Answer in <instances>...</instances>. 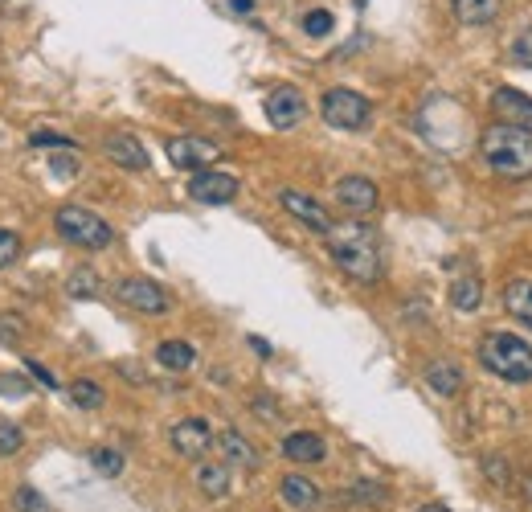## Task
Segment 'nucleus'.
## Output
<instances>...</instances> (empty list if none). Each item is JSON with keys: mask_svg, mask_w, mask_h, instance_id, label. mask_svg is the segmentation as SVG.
I'll use <instances>...</instances> for the list:
<instances>
[{"mask_svg": "<svg viewBox=\"0 0 532 512\" xmlns=\"http://www.w3.org/2000/svg\"><path fill=\"white\" fill-rule=\"evenodd\" d=\"M475 353H479V365L487 373L512 381V386L532 381V345H528V340H520L516 332H487Z\"/></svg>", "mask_w": 532, "mask_h": 512, "instance_id": "3", "label": "nucleus"}, {"mask_svg": "<svg viewBox=\"0 0 532 512\" xmlns=\"http://www.w3.org/2000/svg\"><path fill=\"white\" fill-rule=\"evenodd\" d=\"M91 463H95V472L107 476V480L123 472V455H119L115 447H95V451H91Z\"/></svg>", "mask_w": 532, "mask_h": 512, "instance_id": "26", "label": "nucleus"}, {"mask_svg": "<svg viewBox=\"0 0 532 512\" xmlns=\"http://www.w3.org/2000/svg\"><path fill=\"white\" fill-rule=\"evenodd\" d=\"M70 402L78 410H99L103 406V386H99V381H91V377H78L74 386H70Z\"/></svg>", "mask_w": 532, "mask_h": 512, "instance_id": "24", "label": "nucleus"}, {"mask_svg": "<svg viewBox=\"0 0 532 512\" xmlns=\"http://www.w3.org/2000/svg\"><path fill=\"white\" fill-rule=\"evenodd\" d=\"M520 492H524V500L532 504V476H524V480H520Z\"/></svg>", "mask_w": 532, "mask_h": 512, "instance_id": "40", "label": "nucleus"}, {"mask_svg": "<svg viewBox=\"0 0 532 512\" xmlns=\"http://www.w3.org/2000/svg\"><path fill=\"white\" fill-rule=\"evenodd\" d=\"M21 259V238L13 230H0V267H13Z\"/></svg>", "mask_w": 532, "mask_h": 512, "instance_id": "29", "label": "nucleus"}, {"mask_svg": "<svg viewBox=\"0 0 532 512\" xmlns=\"http://www.w3.org/2000/svg\"><path fill=\"white\" fill-rule=\"evenodd\" d=\"M221 455H226L234 467H246V472H254V467H258V451L250 447V439L242 435V431H234V426H230V431H221Z\"/></svg>", "mask_w": 532, "mask_h": 512, "instance_id": "19", "label": "nucleus"}, {"mask_svg": "<svg viewBox=\"0 0 532 512\" xmlns=\"http://www.w3.org/2000/svg\"><path fill=\"white\" fill-rule=\"evenodd\" d=\"M33 148H62V152H78V144L70 136H58V132H33L29 136Z\"/></svg>", "mask_w": 532, "mask_h": 512, "instance_id": "28", "label": "nucleus"}, {"mask_svg": "<svg viewBox=\"0 0 532 512\" xmlns=\"http://www.w3.org/2000/svg\"><path fill=\"white\" fill-rule=\"evenodd\" d=\"M13 512H46V500H41L33 488H17L13 492Z\"/></svg>", "mask_w": 532, "mask_h": 512, "instance_id": "31", "label": "nucleus"}, {"mask_svg": "<svg viewBox=\"0 0 532 512\" xmlns=\"http://www.w3.org/2000/svg\"><path fill=\"white\" fill-rule=\"evenodd\" d=\"M21 336H25V320L0 312V345H13V340H21Z\"/></svg>", "mask_w": 532, "mask_h": 512, "instance_id": "33", "label": "nucleus"}, {"mask_svg": "<svg viewBox=\"0 0 532 512\" xmlns=\"http://www.w3.org/2000/svg\"><path fill=\"white\" fill-rule=\"evenodd\" d=\"M197 488H201V496L221 500L230 492V467L226 463H201L197 467Z\"/></svg>", "mask_w": 532, "mask_h": 512, "instance_id": "21", "label": "nucleus"}, {"mask_svg": "<svg viewBox=\"0 0 532 512\" xmlns=\"http://www.w3.org/2000/svg\"><path fill=\"white\" fill-rule=\"evenodd\" d=\"M168 439H172V451L181 459H205L209 447H213V431H209L205 418H181L172 426Z\"/></svg>", "mask_w": 532, "mask_h": 512, "instance_id": "10", "label": "nucleus"}, {"mask_svg": "<svg viewBox=\"0 0 532 512\" xmlns=\"http://www.w3.org/2000/svg\"><path fill=\"white\" fill-rule=\"evenodd\" d=\"M451 9L463 25H492L500 13V0H451Z\"/></svg>", "mask_w": 532, "mask_h": 512, "instance_id": "22", "label": "nucleus"}, {"mask_svg": "<svg viewBox=\"0 0 532 512\" xmlns=\"http://www.w3.org/2000/svg\"><path fill=\"white\" fill-rule=\"evenodd\" d=\"M483 472L492 476V484H500V488H504V484L512 480V476H508V463H504V459H483Z\"/></svg>", "mask_w": 532, "mask_h": 512, "instance_id": "34", "label": "nucleus"}, {"mask_svg": "<svg viewBox=\"0 0 532 512\" xmlns=\"http://www.w3.org/2000/svg\"><path fill=\"white\" fill-rule=\"evenodd\" d=\"M230 9H234V13H250L254 0H230Z\"/></svg>", "mask_w": 532, "mask_h": 512, "instance_id": "38", "label": "nucleus"}, {"mask_svg": "<svg viewBox=\"0 0 532 512\" xmlns=\"http://www.w3.org/2000/svg\"><path fill=\"white\" fill-rule=\"evenodd\" d=\"M189 197L201 201V205H230L238 197V177L234 173H217V168H205V173H193Z\"/></svg>", "mask_w": 532, "mask_h": 512, "instance_id": "9", "label": "nucleus"}, {"mask_svg": "<svg viewBox=\"0 0 532 512\" xmlns=\"http://www.w3.org/2000/svg\"><path fill=\"white\" fill-rule=\"evenodd\" d=\"M50 164H54L58 177H70V173H78V152H58Z\"/></svg>", "mask_w": 532, "mask_h": 512, "instance_id": "35", "label": "nucleus"}, {"mask_svg": "<svg viewBox=\"0 0 532 512\" xmlns=\"http://www.w3.org/2000/svg\"><path fill=\"white\" fill-rule=\"evenodd\" d=\"M103 152H107V160H115L119 168H131V173H144V168L152 164L148 152H144V144L136 136H127V132H111L103 140Z\"/></svg>", "mask_w": 532, "mask_h": 512, "instance_id": "14", "label": "nucleus"}, {"mask_svg": "<svg viewBox=\"0 0 532 512\" xmlns=\"http://www.w3.org/2000/svg\"><path fill=\"white\" fill-rule=\"evenodd\" d=\"M320 115L328 127H336V132H365L369 119H373V103L348 87H332L320 103Z\"/></svg>", "mask_w": 532, "mask_h": 512, "instance_id": "5", "label": "nucleus"}, {"mask_svg": "<svg viewBox=\"0 0 532 512\" xmlns=\"http://www.w3.org/2000/svg\"><path fill=\"white\" fill-rule=\"evenodd\" d=\"M279 496H283L291 508H299V512H312V508L320 504L316 480H307V476H299V472H291V476L279 480Z\"/></svg>", "mask_w": 532, "mask_h": 512, "instance_id": "17", "label": "nucleus"}, {"mask_svg": "<svg viewBox=\"0 0 532 512\" xmlns=\"http://www.w3.org/2000/svg\"><path fill=\"white\" fill-rule=\"evenodd\" d=\"M422 381L438 394V398H459L463 394V369L455 365V361H430L426 365V373H422Z\"/></svg>", "mask_w": 532, "mask_h": 512, "instance_id": "15", "label": "nucleus"}, {"mask_svg": "<svg viewBox=\"0 0 532 512\" xmlns=\"http://www.w3.org/2000/svg\"><path fill=\"white\" fill-rule=\"evenodd\" d=\"M492 115H496V123H508V127H524V132H532V99L524 91H516V87H496Z\"/></svg>", "mask_w": 532, "mask_h": 512, "instance_id": "12", "label": "nucleus"}, {"mask_svg": "<svg viewBox=\"0 0 532 512\" xmlns=\"http://www.w3.org/2000/svg\"><path fill=\"white\" fill-rule=\"evenodd\" d=\"M21 443H25V435L17 431V426L13 422H0V455H17Z\"/></svg>", "mask_w": 532, "mask_h": 512, "instance_id": "32", "label": "nucleus"}, {"mask_svg": "<svg viewBox=\"0 0 532 512\" xmlns=\"http://www.w3.org/2000/svg\"><path fill=\"white\" fill-rule=\"evenodd\" d=\"M479 160L504 181H528L532 177V132H524V127H508V123L483 127Z\"/></svg>", "mask_w": 532, "mask_h": 512, "instance_id": "2", "label": "nucleus"}, {"mask_svg": "<svg viewBox=\"0 0 532 512\" xmlns=\"http://www.w3.org/2000/svg\"><path fill=\"white\" fill-rule=\"evenodd\" d=\"M279 205L291 213V218L299 222V226H307L312 234H328L336 222H332V213L316 201V197H307V193H299V189H283L279 193Z\"/></svg>", "mask_w": 532, "mask_h": 512, "instance_id": "8", "label": "nucleus"}, {"mask_svg": "<svg viewBox=\"0 0 532 512\" xmlns=\"http://www.w3.org/2000/svg\"><path fill=\"white\" fill-rule=\"evenodd\" d=\"M303 115H307V99L299 95V87H275L271 95H266V119H271L279 132L295 127Z\"/></svg>", "mask_w": 532, "mask_h": 512, "instance_id": "13", "label": "nucleus"}, {"mask_svg": "<svg viewBox=\"0 0 532 512\" xmlns=\"http://www.w3.org/2000/svg\"><path fill=\"white\" fill-rule=\"evenodd\" d=\"M512 62L532 66V25H528V29H520V33L512 37Z\"/></svg>", "mask_w": 532, "mask_h": 512, "instance_id": "30", "label": "nucleus"}, {"mask_svg": "<svg viewBox=\"0 0 532 512\" xmlns=\"http://www.w3.org/2000/svg\"><path fill=\"white\" fill-rule=\"evenodd\" d=\"M54 226H58V234L70 246H82V250H103V246L115 242V230L99 218L95 209H86V205H62L54 213Z\"/></svg>", "mask_w": 532, "mask_h": 512, "instance_id": "4", "label": "nucleus"}, {"mask_svg": "<svg viewBox=\"0 0 532 512\" xmlns=\"http://www.w3.org/2000/svg\"><path fill=\"white\" fill-rule=\"evenodd\" d=\"M504 308H508V316H516V324H524L532 332V279H512L504 287Z\"/></svg>", "mask_w": 532, "mask_h": 512, "instance_id": "18", "label": "nucleus"}, {"mask_svg": "<svg viewBox=\"0 0 532 512\" xmlns=\"http://www.w3.org/2000/svg\"><path fill=\"white\" fill-rule=\"evenodd\" d=\"M217 156H221L217 144L205 140V136H176V140H168V160L176 168H185V173H205Z\"/></svg>", "mask_w": 532, "mask_h": 512, "instance_id": "7", "label": "nucleus"}, {"mask_svg": "<svg viewBox=\"0 0 532 512\" xmlns=\"http://www.w3.org/2000/svg\"><path fill=\"white\" fill-rule=\"evenodd\" d=\"M156 361L164 369H172V373H185V369H193L197 349L189 345V340H160V345H156Z\"/></svg>", "mask_w": 532, "mask_h": 512, "instance_id": "20", "label": "nucleus"}, {"mask_svg": "<svg viewBox=\"0 0 532 512\" xmlns=\"http://www.w3.org/2000/svg\"><path fill=\"white\" fill-rule=\"evenodd\" d=\"M250 349H254L258 357H271V345H266V340H262V336H250Z\"/></svg>", "mask_w": 532, "mask_h": 512, "instance_id": "37", "label": "nucleus"}, {"mask_svg": "<svg viewBox=\"0 0 532 512\" xmlns=\"http://www.w3.org/2000/svg\"><path fill=\"white\" fill-rule=\"evenodd\" d=\"M283 455H287L291 463H320V459L328 455V443H324L316 431H295V435L283 439Z\"/></svg>", "mask_w": 532, "mask_h": 512, "instance_id": "16", "label": "nucleus"}, {"mask_svg": "<svg viewBox=\"0 0 532 512\" xmlns=\"http://www.w3.org/2000/svg\"><path fill=\"white\" fill-rule=\"evenodd\" d=\"M115 300L127 304L131 312H144V316H164L168 312V295L156 279H140V275H131V279H119L115 283Z\"/></svg>", "mask_w": 532, "mask_h": 512, "instance_id": "6", "label": "nucleus"}, {"mask_svg": "<svg viewBox=\"0 0 532 512\" xmlns=\"http://www.w3.org/2000/svg\"><path fill=\"white\" fill-rule=\"evenodd\" d=\"M332 21H336V17H332L328 9H312V13L303 17V33H307V37H328V33H332Z\"/></svg>", "mask_w": 532, "mask_h": 512, "instance_id": "27", "label": "nucleus"}, {"mask_svg": "<svg viewBox=\"0 0 532 512\" xmlns=\"http://www.w3.org/2000/svg\"><path fill=\"white\" fill-rule=\"evenodd\" d=\"M25 369H29V373H33V377H37V381H41V386H46V390H58V381H54V373H50L46 365H37V361H25Z\"/></svg>", "mask_w": 532, "mask_h": 512, "instance_id": "36", "label": "nucleus"}, {"mask_svg": "<svg viewBox=\"0 0 532 512\" xmlns=\"http://www.w3.org/2000/svg\"><path fill=\"white\" fill-rule=\"evenodd\" d=\"M70 295L74 300H91V295H99V275L91 267H78L70 275Z\"/></svg>", "mask_w": 532, "mask_h": 512, "instance_id": "25", "label": "nucleus"}, {"mask_svg": "<svg viewBox=\"0 0 532 512\" xmlns=\"http://www.w3.org/2000/svg\"><path fill=\"white\" fill-rule=\"evenodd\" d=\"M418 512H455V508H447V504H438V500H434V504H422Z\"/></svg>", "mask_w": 532, "mask_h": 512, "instance_id": "39", "label": "nucleus"}, {"mask_svg": "<svg viewBox=\"0 0 532 512\" xmlns=\"http://www.w3.org/2000/svg\"><path fill=\"white\" fill-rule=\"evenodd\" d=\"M328 254H332V263L352 279V283H361V287H373L381 283L385 275V254H381V238L357 222V218H348L340 226H332L328 234Z\"/></svg>", "mask_w": 532, "mask_h": 512, "instance_id": "1", "label": "nucleus"}, {"mask_svg": "<svg viewBox=\"0 0 532 512\" xmlns=\"http://www.w3.org/2000/svg\"><path fill=\"white\" fill-rule=\"evenodd\" d=\"M377 201H381L377 185H373L369 177H361V173H352V177H340V181H336V205H340L344 213H352V218H361V213H373Z\"/></svg>", "mask_w": 532, "mask_h": 512, "instance_id": "11", "label": "nucleus"}, {"mask_svg": "<svg viewBox=\"0 0 532 512\" xmlns=\"http://www.w3.org/2000/svg\"><path fill=\"white\" fill-rule=\"evenodd\" d=\"M479 304H483V283H479L475 275H459V279L451 283V308L475 312Z\"/></svg>", "mask_w": 532, "mask_h": 512, "instance_id": "23", "label": "nucleus"}]
</instances>
